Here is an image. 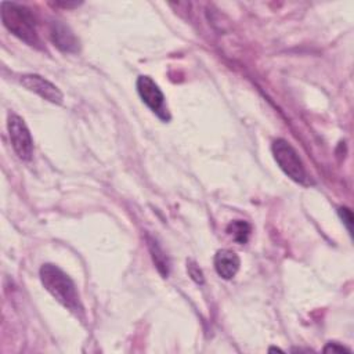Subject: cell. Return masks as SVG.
I'll list each match as a JSON object with an SVG mask.
<instances>
[{
    "mask_svg": "<svg viewBox=\"0 0 354 354\" xmlns=\"http://www.w3.org/2000/svg\"><path fill=\"white\" fill-rule=\"evenodd\" d=\"M241 266L239 256L228 249H221L214 254V268L216 272L224 278L231 279L236 275Z\"/></svg>",
    "mask_w": 354,
    "mask_h": 354,
    "instance_id": "cell-8",
    "label": "cell"
},
{
    "mask_svg": "<svg viewBox=\"0 0 354 354\" xmlns=\"http://www.w3.org/2000/svg\"><path fill=\"white\" fill-rule=\"evenodd\" d=\"M1 21L4 26L18 39L29 46L39 47L40 39L36 29V19L29 8L25 6L3 1L1 3Z\"/></svg>",
    "mask_w": 354,
    "mask_h": 354,
    "instance_id": "cell-2",
    "label": "cell"
},
{
    "mask_svg": "<svg viewBox=\"0 0 354 354\" xmlns=\"http://www.w3.org/2000/svg\"><path fill=\"white\" fill-rule=\"evenodd\" d=\"M339 216H340V218L343 220V223L346 224L347 230L351 234V231H353V213H351V210L347 209V207H340L339 209Z\"/></svg>",
    "mask_w": 354,
    "mask_h": 354,
    "instance_id": "cell-12",
    "label": "cell"
},
{
    "mask_svg": "<svg viewBox=\"0 0 354 354\" xmlns=\"http://www.w3.org/2000/svg\"><path fill=\"white\" fill-rule=\"evenodd\" d=\"M7 129L12 148L18 158L22 160H29L33 155V140L22 118L18 115H10Z\"/></svg>",
    "mask_w": 354,
    "mask_h": 354,
    "instance_id": "cell-5",
    "label": "cell"
},
{
    "mask_svg": "<svg viewBox=\"0 0 354 354\" xmlns=\"http://www.w3.org/2000/svg\"><path fill=\"white\" fill-rule=\"evenodd\" d=\"M148 241V249L151 252V256H152V260L158 268V271L160 272V275L163 278H167L169 275V270H170V263H169V259L167 256L165 254V252L162 250V248L158 245V242L155 239H152L151 236L147 238Z\"/></svg>",
    "mask_w": 354,
    "mask_h": 354,
    "instance_id": "cell-9",
    "label": "cell"
},
{
    "mask_svg": "<svg viewBox=\"0 0 354 354\" xmlns=\"http://www.w3.org/2000/svg\"><path fill=\"white\" fill-rule=\"evenodd\" d=\"M271 152L274 155L275 162L288 177H290L293 181L301 185L310 184L308 174L301 158L286 140L277 138L271 145Z\"/></svg>",
    "mask_w": 354,
    "mask_h": 354,
    "instance_id": "cell-3",
    "label": "cell"
},
{
    "mask_svg": "<svg viewBox=\"0 0 354 354\" xmlns=\"http://www.w3.org/2000/svg\"><path fill=\"white\" fill-rule=\"evenodd\" d=\"M39 275L46 290L58 303L77 317L83 314V306L80 303L76 285L68 274H65L58 266L46 263L40 267Z\"/></svg>",
    "mask_w": 354,
    "mask_h": 354,
    "instance_id": "cell-1",
    "label": "cell"
},
{
    "mask_svg": "<svg viewBox=\"0 0 354 354\" xmlns=\"http://www.w3.org/2000/svg\"><path fill=\"white\" fill-rule=\"evenodd\" d=\"M19 82L26 90L36 93L41 98H44L53 104H58V105L62 104V100H64L62 93L59 91V88L57 86H54L47 79H44L39 75H35V73H28V75H22Z\"/></svg>",
    "mask_w": 354,
    "mask_h": 354,
    "instance_id": "cell-6",
    "label": "cell"
},
{
    "mask_svg": "<svg viewBox=\"0 0 354 354\" xmlns=\"http://www.w3.org/2000/svg\"><path fill=\"white\" fill-rule=\"evenodd\" d=\"M324 351L325 353H343V351H347V353H350V350L347 348V347H344V346H342V344H339V343H328L326 346H325V348H324Z\"/></svg>",
    "mask_w": 354,
    "mask_h": 354,
    "instance_id": "cell-13",
    "label": "cell"
},
{
    "mask_svg": "<svg viewBox=\"0 0 354 354\" xmlns=\"http://www.w3.org/2000/svg\"><path fill=\"white\" fill-rule=\"evenodd\" d=\"M50 37L54 46L64 53H76L79 50V40L73 32L62 22H53L50 26Z\"/></svg>",
    "mask_w": 354,
    "mask_h": 354,
    "instance_id": "cell-7",
    "label": "cell"
},
{
    "mask_svg": "<svg viewBox=\"0 0 354 354\" xmlns=\"http://www.w3.org/2000/svg\"><path fill=\"white\" fill-rule=\"evenodd\" d=\"M250 224L243 221V220H235L231 221L227 227V232L228 235L239 245H243L248 242L249 235H250Z\"/></svg>",
    "mask_w": 354,
    "mask_h": 354,
    "instance_id": "cell-10",
    "label": "cell"
},
{
    "mask_svg": "<svg viewBox=\"0 0 354 354\" xmlns=\"http://www.w3.org/2000/svg\"><path fill=\"white\" fill-rule=\"evenodd\" d=\"M187 271H188L189 277L192 278V281H195L196 283L202 285V283L205 282L203 272H202V270L199 268V266H196L195 261H188V264H187Z\"/></svg>",
    "mask_w": 354,
    "mask_h": 354,
    "instance_id": "cell-11",
    "label": "cell"
},
{
    "mask_svg": "<svg viewBox=\"0 0 354 354\" xmlns=\"http://www.w3.org/2000/svg\"><path fill=\"white\" fill-rule=\"evenodd\" d=\"M137 91L144 104L162 120L167 122L170 113L165 101V95L159 86L149 76H140L137 79Z\"/></svg>",
    "mask_w": 354,
    "mask_h": 354,
    "instance_id": "cell-4",
    "label": "cell"
}]
</instances>
